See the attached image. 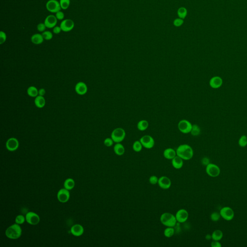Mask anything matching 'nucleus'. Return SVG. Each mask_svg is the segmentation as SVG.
<instances>
[{
    "mask_svg": "<svg viewBox=\"0 0 247 247\" xmlns=\"http://www.w3.org/2000/svg\"><path fill=\"white\" fill-rule=\"evenodd\" d=\"M70 0H60L59 4L61 5V9L63 10H66L69 7L70 5Z\"/></svg>",
    "mask_w": 247,
    "mask_h": 247,
    "instance_id": "473e14b6",
    "label": "nucleus"
},
{
    "mask_svg": "<svg viewBox=\"0 0 247 247\" xmlns=\"http://www.w3.org/2000/svg\"><path fill=\"white\" fill-rule=\"evenodd\" d=\"M75 90L76 93L80 95H84L87 93V87L85 83L78 82L75 87Z\"/></svg>",
    "mask_w": 247,
    "mask_h": 247,
    "instance_id": "a211bd4d",
    "label": "nucleus"
},
{
    "mask_svg": "<svg viewBox=\"0 0 247 247\" xmlns=\"http://www.w3.org/2000/svg\"><path fill=\"white\" fill-rule=\"evenodd\" d=\"M114 141L112 138H107L106 139H105L104 141V144L106 147H111L112 146L113 144H114Z\"/></svg>",
    "mask_w": 247,
    "mask_h": 247,
    "instance_id": "58836bf2",
    "label": "nucleus"
},
{
    "mask_svg": "<svg viewBox=\"0 0 247 247\" xmlns=\"http://www.w3.org/2000/svg\"><path fill=\"white\" fill-rule=\"evenodd\" d=\"M206 239L208 240H211V239H212V235L209 234H207V235H206Z\"/></svg>",
    "mask_w": 247,
    "mask_h": 247,
    "instance_id": "09e8293b",
    "label": "nucleus"
},
{
    "mask_svg": "<svg viewBox=\"0 0 247 247\" xmlns=\"http://www.w3.org/2000/svg\"><path fill=\"white\" fill-rule=\"evenodd\" d=\"M26 221L31 225H37L40 221L38 214L33 212H29L26 215Z\"/></svg>",
    "mask_w": 247,
    "mask_h": 247,
    "instance_id": "f8f14e48",
    "label": "nucleus"
},
{
    "mask_svg": "<svg viewBox=\"0 0 247 247\" xmlns=\"http://www.w3.org/2000/svg\"><path fill=\"white\" fill-rule=\"evenodd\" d=\"M46 8L52 13H56L61 9L59 1L57 0H49L46 4Z\"/></svg>",
    "mask_w": 247,
    "mask_h": 247,
    "instance_id": "6e6552de",
    "label": "nucleus"
},
{
    "mask_svg": "<svg viewBox=\"0 0 247 247\" xmlns=\"http://www.w3.org/2000/svg\"><path fill=\"white\" fill-rule=\"evenodd\" d=\"M26 218H25L22 215H18L16 218L15 222L16 223L20 225V224H23Z\"/></svg>",
    "mask_w": 247,
    "mask_h": 247,
    "instance_id": "e433bc0d",
    "label": "nucleus"
},
{
    "mask_svg": "<svg viewBox=\"0 0 247 247\" xmlns=\"http://www.w3.org/2000/svg\"><path fill=\"white\" fill-rule=\"evenodd\" d=\"M34 104L38 108H43L46 105V100L44 96H37L34 100Z\"/></svg>",
    "mask_w": 247,
    "mask_h": 247,
    "instance_id": "b1692460",
    "label": "nucleus"
},
{
    "mask_svg": "<svg viewBox=\"0 0 247 247\" xmlns=\"http://www.w3.org/2000/svg\"><path fill=\"white\" fill-rule=\"evenodd\" d=\"M126 133L125 129L121 127H117L112 130L111 137L115 143H121L125 140Z\"/></svg>",
    "mask_w": 247,
    "mask_h": 247,
    "instance_id": "20e7f679",
    "label": "nucleus"
},
{
    "mask_svg": "<svg viewBox=\"0 0 247 247\" xmlns=\"http://www.w3.org/2000/svg\"><path fill=\"white\" fill-rule=\"evenodd\" d=\"M173 167L177 169H180L183 166V160L179 156H176L172 160Z\"/></svg>",
    "mask_w": 247,
    "mask_h": 247,
    "instance_id": "412c9836",
    "label": "nucleus"
},
{
    "mask_svg": "<svg viewBox=\"0 0 247 247\" xmlns=\"http://www.w3.org/2000/svg\"><path fill=\"white\" fill-rule=\"evenodd\" d=\"M192 126L193 125L188 120L183 119L178 123V129L182 133L188 134L191 131Z\"/></svg>",
    "mask_w": 247,
    "mask_h": 247,
    "instance_id": "39448f33",
    "label": "nucleus"
},
{
    "mask_svg": "<svg viewBox=\"0 0 247 247\" xmlns=\"http://www.w3.org/2000/svg\"><path fill=\"white\" fill-rule=\"evenodd\" d=\"M223 81L221 77L216 76L211 78L209 81V86L212 88L217 89L220 88L223 85Z\"/></svg>",
    "mask_w": 247,
    "mask_h": 247,
    "instance_id": "f3484780",
    "label": "nucleus"
},
{
    "mask_svg": "<svg viewBox=\"0 0 247 247\" xmlns=\"http://www.w3.org/2000/svg\"><path fill=\"white\" fill-rule=\"evenodd\" d=\"M46 93V90L44 88H41L38 91V95H39V96H44Z\"/></svg>",
    "mask_w": 247,
    "mask_h": 247,
    "instance_id": "de8ad7c7",
    "label": "nucleus"
},
{
    "mask_svg": "<svg viewBox=\"0 0 247 247\" xmlns=\"http://www.w3.org/2000/svg\"><path fill=\"white\" fill-rule=\"evenodd\" d=\"M46 28H47V27H46V25L44 24V23H39L37 26V30L39 32H42V33L46 31Z\"/></svg>",
    "mask_w": 247,
    "mask_h": 247,
    "instance_id": "79ce46f5",
    "label": "nucleus"
},
{
    "mask_svg": "<svg viewBox=\"0 0 247 247\" xmlns=\"http://www.w3.org/2000/svg\"><path fill=\"white\" fill-rule=\"evenodd\" d=\"M84 229L83 226L79 224H76L72 226L71 232L72 234L75 237H79L83 234Z\"/></svg>",
    "mask_w": 247,
    "mask_h": 247,
    "instance_id": "6ab92c4d",
    "label": "nucleus"
},
{
    "mask_svg": "<svg viewBox=\"0 0 247 247\" xmlns=\"http://www.w3.org/2000/svg\"><path fill=\"white\" fill-rule=\"evenodd\" d=\"M21 228L19 224L16 223L9 226L5 231V235L8 238L12 240H16L21 237Z\"/></svg>",
    "mask_w": 247,
    "mask_h": 247,
    "instance_id": "f03ea898",
    "label": "nucleus"
},
{
    "mask_svg": "<svg viewBox=\"0 0 247 247\" xmlns=\"http://www.w3.org/2000/svg\"><path fill=\"white\" fill-rule=\"evenodd\" d=\"M177 14H178L179 18L183 19L185 18V17L187 15V10L185 8L182 7H180L178 9Z\"/></svg>",
    "mask_w": 247,
    "mask_h": 247,
    "instance_id": "2f4dec72",
    "label": "nucleus"
},
{
    "mask_svg": "<svg viewBox=\"0 0 247 247\" xmlns=\"http://www.w3.org/2000/svg\"><path fill=\"white\" fill-rule=\"evenodd\" d=\"M211 247H221L222 245L219 241L213 240L211 243Z\"/></svg>",
    "mask_w": 247,
    "mask_h": 247,
    "instance_id": "c03bdc74",
    "label": "nucleus"
},
{
    "mask_svg": "<svg viewBox=\"0 0 247 247\" xmlns=\"http://www.w3.org/2000/svg\"><path fill=\"white\" fill-rule=\"evenodd\" d=\"M115 154L118 156H122L125 153V147L121 143H116L114 147Z\"/></svg>",
    "mask_w": 247,
    "mask_h": 247,
    "instance_id": "4be33fe9",
    "label": "nucleus"
},
{
    "mask_svg": "<svg viewBox=\"0 0 247 247\" xmlns=\"http://www.w3.org/2000/svg\"><path fill=\"white\" fill-rule=\"evenodd\" d=\"M60 27L63 32H69L75 27V22L72 19H64L61 22Z\"/></svg>",
    "mask_w": 247,
    "mask_h": 247,
    "instance_id": "9b49d317",
    "label": "nucleus"
},
{
    "mask_svg": "<svg viewBox=\"0 0 247 247\" xmlns=\"http://www.w3.org/2000/svg\"><path fill=\"white\" fill-rule=\"evenodd\" d=\"M221 217L226 221H231L233 219L234 213L233 210L229 207H223L220 212Z\"/></svg>",
    "mask_w": 247,
    "mask_h": 247,
    "instance_id": "1a4fd4ad",
    "label": "nucleus"
},
{
    "mask_svg": "<svg viewBox=\"0 0 247 247\" xmlns=\"http://www.w3.org/2000/svg\"><path fill=\"white\" fill-rule=\"evenodd\" d=\"M7 39V34L3 31H1L0 32V44H2L5 43Z\"/></svg>",
    "mask_w": 247,
    "mask_h": 247,
    "instance_id": "ea45409f",
    "label": "nucleus"
},
{
    "mask_svg": "<svg viewBox=\"0 0 247 247\" xmlns=\"http://www.w3.org/2000/svg\"><path fill=\"white\" fill-rule=\"evenodd\" d=\"M200 128L198 125L194 124L192 126V129L190 133L193 136H197L200 134Z\"/></svg>",
    "mask_w": 247,
    "mask_h": 247,
    "instance_id": "7c9ffc66",
    "label": "nucleus"
},
{
    "mask_svg": "<svg viewBox=\"0 0 247 247\" xmlns=\"http://www.w3.org/2000/svg\"><path fill=\"white\" fill-rule=\"evenodd\" d=\"M75 180H73V179H71V178H69L66 180L65 181L64 183V186L65 189L68 190H71L72 189H73L75 187Z\"/></svg>",
    "mask_w": 247,
    "mask_h": 247,
    "instance_id": "cd10ccee",
    "label": "nucleus"
},
{
    "mask_svg": "<svg viewBox=\"0 0 247 247\" xmlns=\"http://www.w3.org/2000/svg\"><path fill=\"white\" fill-rule=\"evenodd\" d=\"M42 35L44 40H50L53 38V35L52 33L48 30H46L42 33Z\"/></svg>",
    "mask_w": 247,
    "mask_h": 247,
    "instance_id": "f704fd0d",
    "label": "nucleus"
},
{
    "mask_svg": "<svg viewBox=\"0 0 247 247\" xmlns=\"http://www.w3.org/2000/svg\"><path fill=\"white\" fill-rule=\"evenodd\" d=\"M175 217L177 222L179 223H184L188 220L189 213L186 209H181L177 212Z\"/></svg>",
    "mask_w": 247,
    "mask_h": 247,
    "instance_id": "9d476101",
    "label": "nucleus"
},
{
    "mask_svg": "<svg viewBox=\"0 0 247 247\" xmlns=\"http://www.w3.org/2000/svg\"><path fill=\"white\" fill-rule=\"evenodd\" d=\"M202 163L204 165L207 166L209 163V159L208 158H204L202 159Z\"/></svg>",
    "mask_w": 247,
    "mask_h": 247,
    "instance_id": "49530a36",
    "label": "nucleus"
},
{
    "mask_svg": "<svg viewBox=\"0 0 247 247\" xmlns=\"http://www.w3.org/2000/svg\"><path fill=\"white\" fill-rule=\"evenodd\" d=\"M143 146L141 141H136L134 142L132 145V149L134 151L137 153H139L143 149Z\"/></svg>",
    "mask_w": 247,
    "mask_h": 247,
    "instance_id": "c756f323",
    "label": "nucleus"
},
{
    "mask_svg": "<svg viewBox=\"0 0 247 247\" xmlns=\"http://www.w3.org/2000/svg\"><path fill=\"white\" fill-rule=\"evenodd\" d=\"M183 22H184V21H183V19L180 18H176L174 20L173 24H174L175 26L178 27L181 26L183 25Z\"/></svg>",
    "mask_w": 247,
    "mask_h": 247,
    "instance_id": "a19ab883",
    "label": "nucleus"
},
{
    "mask_svg": "<svg viewBox=\"0 0 247 247\" xmlns=\"http://www.w3.org/2000/svg\"><path fill=\"white\" fill-rule=\"evenodd\" d=\"M238 144L241 147H245L247 145V136L243 135L238 141Z\"/></svg>",
    "mask_w": 247,
    "mask_h": 247,
    "instance_id": "72a5a7b5",
    "label": "nucleus"
},
{
    "mask_svg": "<svg viewBox=\"0 0 247 247\" xmlns=\"http://www.w3.org/2000/svg\"><path fill=\"white\" fill-rule=\"evenodd\" d=\"M58 19L55 17V16L53 15H50L47 16L46 19L44 20V23L46 25L47 28L52 29L56 26Z\"/></svg>",
    "mask_w": 247,
    "mask_h": 247,
    "instance_id": "dca6fc26",
    "label": "nucleus"
},
{
    "mask_svg": "<svg viewBox=\"0 0 247 247\" xmlns=\"http://www.w3.org/2000/svg\"><path fill=\"white\" fill-rule=\"evenodd\" d=\"M158 184L160 188L164 190H167L170 188L172 186V181L168 177L163 176L158 179Z\"/></svg>",
    "mask_w": 247,
    "mask_h": 247,
    "instance_id": "ddd939ff",
    "label": "nucleus"
},
{
    "mask_svg": "<svg viewBox=\"0 0 247 247\" xmlns=\"http://www.w3.org/2000/svg\"><path fill=\"white\" fill-rule=\"evenodd\" d=\"M174 233H175V230L173 227H166L165 229L164 230V236L167 238L172 237Z\"/></svg>",
    "mask_w": 247,
    "mask_h": 247,
    "instance_id": "c85d7f7f",
    "label": "nucleus"
},
{
    "mask_svg": "<svg viewBox=\"0 0 247 247\" xmlns=\"http://www.w3.org/2000/svg\"><path fill=\"white\" fill-rule=\"evenodd\" d=\"M19 147V142L15 138H10L6 143V147L8 151H15Z\"/></svg>",
    "mask_w": 247,
    "mask_h": 247,
    "instance_id": "2eb2a0df",
    "label": "nucleus"
},
{
    "mask_svg": "<svg viewBox=\"0 0 247 247\" xmlns=\"http://www.w3.org/2000/svg\"><path fill=\"white\" fill-rule=\"evenodd\" d=\"M55 16L56 18H57V19L59 20H64V18L65 17L64 14L61 10V11H59L57 13H55Z\"/></svg>",
    "mask_w": 247,
    "mask_h": 247,
    "instance_id": "37998d69",
    "label": "nucleus"
},
{
    "mask_svg": "<svg viewBox=\"0 0 247 247\" xmlns=\"http://www.w3.org/2000/svg\"><path fill=\"white\" fill-rule=\"evenodd\" d=\"M176 151L177 155L185 161L190 160L194 156L193 148L187 144H183L179 145Z\"/></svg>",
    "mask_w": 247,
    "mask_h": 247,
    "instance_id": "f257e3e1",
    "label": "nucleus"
},
{
    "mask_svg": "<svg viewBox=\"0 0 247 247\" xmlns=\"http://www.w3.org/2000/svg\"><path fill=\"white\" fill-rule=\"evenodd\" d=\"M206 172L207 174L212 177H216L219 175L221 170L219 167L215 164L209 163L206 166Z\"/></svg>",
    "mask_w": 247,
    "mask_h": 247,
    "instance_id": "0eeeda50",
    "label": "nucleus"
},
{
    "mask_svg": "<svg viewBox=\"0 0 247 247\" xmlns=\"http://www.w3.org/2000/svg\"><path fill=\"white\" fill-rule=\"evenodd\" d=\"M149 124L148 121L146 120H140L137 125L138 130L141 131H145L149 127Z\"/></svg>",
    "mask_w": 247,
    "mask_h": 247,
    "instance_id": "393cba45",
    "label": "nucleus"
},
{
    "mask_svg": "<svg viewBox=\"0 0 247 247\" xmlns=\"http://www.w3.org/2000/svg\"><path fill=\"white\" fill-rule=\"evenodd\" d=\"M212 237L213 240H221L223 237V233L220 230H216L212 234Z\"/></svg>",
    "mask_w": 247,
    "mask_h": 247,
    "instance_id": "a878e982",
    "label": "nucleus"
},
{
    "mask_svg": "<svg viewBox=\"0 0 247 247\" xmlns=\"http://www.w3.org/2000/svg\"><path fill=\"white\" fill-rule=\"evenodd\" d=\"M140 141L143 145V147L146 149H150L153 148L155 144V141L151 136L148 135L143 136L140 139Z\"/></svg>",
    "mask_w": 247,
    "mask_h": 247,
    "instance_id": "423d86ee",
    "label": "nucleus"
},
{
    "mask_svg": "<svg viewBox=\"0 0 247 247\" xmlns=\"http://www.w3.org/2000/svg\"><path fill=\"white\" fill-rule=\"evenodd\" d=\"M160 220L162 224L166 227H174L177 223L175 215L169 212H164L162 214Z\"/></svg>",
    "mask_w": 247,
    "mask_h": 247,
    "instance_id": "7ed1b4c3",
    "label": "nucleus"
},
{
    "mask_svg": "<svg viewBox=\"0 0 247 247\" xmlns=\"http://www.w3.org/2000/svg\"><path fill=\"white\" fill-rule=\"evenodd\" d=\"M61 31L62 30L60 26H56L54 28H53V32L55 34H59Z\"/></svg>",
    "mask_w": 247,
    "mask_h": 247,
    "instance_id": "a18cd8bd",
    "label": "nucleus"
},
{
    "mask_svg": "<svg viewBox=\"0 0 247 247\" xmlns=\"http://www.w3.org/2000/svg\"><path fill=\"white\" fill-rule=\"evenodd\" d=\"M70 197V194L69 191L68 190L65 188L61 189L57 194V198L58 199V201L61 203L67 202L69 200Z\"/></svg>",
    "mask_w": 247,
    "mask_h": 247,
    "instance_id": "4468645a",
    "label": "nucleus"
},
{
    "mask_svg": "<svg viewBox=\"0 0 247 247\" xmlns=\"http://www.w3.org/2000/svg\"><path fill=\"white\" fill-rule=\"evenodd\" d=\"M163 155L166 159L172 160L176 156V151L172 148H168L164 150Z\"/></svg>",
    "mask_w": 247,
    "mask_h": 247,
    "instance_id": "aec40b11",
    "label": "nucleus"
},
{
    "mask_svg": "<svg viewBox=\"0 0 247 247\" xmlns=\"http://www.w3.org/2000/svg\"><path fill=\"white\" fill-rule=\"evenodd\" d=\"M158 177L155 175H152L150 177L149 179V182L150 184H152V185H155V184H158Z\"/></svg>",
    "mask_w": 247,
    "mask_h": 247,
    "instance_id": "4c0bfd02",
    "label": "nucleus"
},
{
    "mask_svg": "<svg viewBox=\"0 0 247 247\" xmlns=\"http://www.w3.org/2000/svg\"><path fill=\"white\" fill-rule=\"evenodd\" d=\"M221 217L220 213H218L217 212H213L211 215V220L213 222H217L219 221Z\"/></svg>",
    "mask_w": 247,
    "mask_h": 247,
    "instance_id": "c9c22d12",
    "label": "nucleus"
},
{
    "mask_svg": "<svg viewBox=\"0 0 247 247\" xmlns=\"http://www.w3.org/2000/svg\"><path fill=\"white\" fill-rule=\"evenodd\" d=\"M31 41L34 44H40L44 42V39L43 38L42 34L40 33H35L32 35L31 37Z\"/></svg>",
    "mask_w": 247,
    "mask_h": 247,
    "instance_id": "5701e85b",
    "label": "nucleus"
},
{
    "mask_svg": "<svg viewBox=\"0 0 247 247\" xmlns=\"http://www.w3.org/2000/svg\"><path fill=\"white\" fill-rule=\"evenodd\" d=\"M38 91L39 90L36 87L34 86H30L28 87L27 92L29 96L31 97L35 98L38 96Z\"/></svg>",
    "mask_w": 247,
    "mask_h": 247,
    "instance_id": "bb28decb",
    "label": "nucleus"
}]
</instances>
